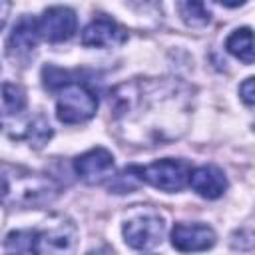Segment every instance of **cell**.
Segmentation results:
<instances>
[{"label": "cell", "mask_w": 255, "mask_h": 255, "mask_svg": "<svg viewBox=\"0 0 255 255\" xmlns=\"http://www.w3.org/2000/svg\"><path fill=\"white\" fill-rule=\"evenodd\" d=\"M110 108L126 139L143 145L179 137L187 129L191 112L187 88L165 78H137L120 84L110 94Z\"/></svg>", "instance_id": "obj_1"}, {"label": "cell", "mask_w": 255, "mask_h": 255, "mask_svg": "<svg viewBox=\"0 0 255 255\" xmlns=\"http://www.w3.org/2000/svg\"><path fill=\"white\" fill-rule=\"evenodd\" d=\"M60 193L56 181L44 173L0 161V203L6 207H44Z\"/></svg>", "instance_id": "obj_2"}, {"label": "cell", "mask_w": 255, "mask_h": 255, "mask_svg": "<svg viewBox=\"0 0 255 255\" xmlns=\"http://www.w3.org/2000/svg\"><path fill=\"white\" fill-rule=\"evenodd\" d=\"M122 233L131 249H151L163 239L165 219L149 205H133L124 217Z\"/></svg>", "instance_id": "obj_3"}, {"label": "cell", "mask_w": 255, "mask_h": 255, "mask_svg": "<svg viewBox=\"0 0 255 255\" xmlns=\"http://www.w3.org/2000/svg\"><path fill=\"white\" fill-rule=\"evenodd\" d=\"M30 126L26 92L16 84H0V131L12 139H26Z\"/></svg>", "instance_id": "obj_4"}, {"label": "cell", "mask_w": 255, "mask_h": 255, "mask_svg": "<svg viewBox=\"0 0 255 255\" xmlns=\"http://www.w3.org/2000/svg\"><path fill=\"white\" fill-rule=\"evenodd\" d=\"M98 96L84 82H68L60 88V96L56 102V116L62 124L74 126L84 124L96 116Z\"/></svg>", "instance_id": "obj_5"}, {"label": "cell", "mask_w": 255, "mask_h": 255, "mask_svg": "<svg viewBox=\"0 0 255 255\" xmlns=\"http://www.w3.org/2000/svg\"><path fill=\"white\" fill-rule=\"evenodd\" d=\"M76 245V225L66 217H54L46 227L32 231L30 251L34 255H74Z\"/></svg>", "instance_id": "obj_6"}, {"label": "cell", "mask_w": 255, "mask_h": 255, "mask_svg": "<svg viewBox=\"0 0 255 255\" xmlns=\"http://www.w3.org/2000/svg\"><path fill=\"white\" fill-rule=\"evenodd\" d=\"M135 171L139 175V181L149 183L155 189L173 193V191H181L187 183H189V173H191V165L185 159H175V157H163L157 159L149 165H135Z\"/></svg>", "instance_id": "obj_7"}, {"label": "cell", "mask_w": 255, "mask_h": 255, "mask_svg": "<svg viewBox=\"0 0 255 255\" xmlns=\"http://www.w3.org/2000/svg\"><path fill=\"white\" fill-rule=\"evenodd\" d=\"M76 175L88 185H100L114 177V155L106 147H92L74 159Z\"/></svg>", "instance_id": "obj_8"}, {"label": "cell", "mask_w": 255, "mask_h": 255, "mask_svg": "<svg viewBox=\"0 0 255 255\" xmlns=\"http://www.w3.org/2000/svg\"><path fill=\"white\" fill-rule=\"evenodd\" d=\"M76 26H78V18L72 8L52 6L44 10V14L38 20V34L52 44H60L76 34Z\"/></svg>", "instance_id": "obj_9"}, {"label": "cell", "mask_w": 255, "mask_h": 255, "mask_svg": "<svg viewBox=\"0 0 255 255\" xmlns=\"http://www.w3.org/2000/svg\"><path fill=\"white\" fill-rule=\"evenodd\" d=\"M215 239V231L205 223H175L171 229V245L183 253L207 251Z\"/></svg>", "instance_id": "obj_10"}, {"label": "cell", "mask_w": 255, "mask_h": 255, "mask_svg": "<svg viewBox=\"0 0 255 255\" xmlns=\"http://www.w3.org/2000/svg\"><path fill=\"white\" fill-rule=\"evenodd\" d=\"M38 40H40L38 20H34L32 16H22L14 24V28H12L10 36H8L6 54L14 62H26L32 56V52L36 50Z\"/></svg>", "instance_id": "obj_11"}, {"label": "cell", "mask_w": 255, "mask_h": 255, "mask_svg": "<svg viewBox=\"0 0 255 255\" xmlns=\"http://www.w3.org/2000/svg\"><path fill=\"white\" fill-rule=\"evenodd\" d=\"M128 40L126 28L112 18H96L82 32V44L88 48H116Z\"/></svg>", "instance_id": "obj_12"}, {"label": "cell", "mask_w": 255, "mask_h": 255, "mask_svg": "<svg viewBox=\"0 0 255 255\" xmlns=\"http://www.w3.org/2000/svg\"><path fill=\"white\" fill-rule=\"evenodd\" d=\"M189 185L203 199H217L227 189V177L217 165L205 163V165H199V167L191 169Z\"/></svg>", "instance_id": "obj_13"}, {"label": "cell", "mask_w": 255, "mask_h": 255, "mask_svg": "<svg viewBox=\"0 0 255 255\" xmlns=\"http://www.w3.org/2000/svg\"><path fill=\"white\" fill-rule=\"evenodd\" d=\"M225 50L241 60L243 64H253V34L251 28H237L225 40Z\"/></svg>", "instance_id": "obj_14"}, {"label": "cell", "mask_w": 255, "mask_h": 255, "mask_svg": "<svg viewBox=\"0 0 255 255\" xmlns=\"http://www.w3.org/2000/svg\"><path fill=\"white\" fill-rule=\"evenodd\" d=\"M177 10L183 22L191 28H201L211 20V12L203 2H179Z\"/></svg>", "instance_id": "obj_15"}, {"label": "cell", "mask_w": 255, "mask_h": 255, "mask_svg": "<svg viewBox=\"0 0 255 255\" xmlns=\"http://www.w3.org/2000/svg\"><path fill=\"white\" fill-rule=\"evenodd\" d=\"M50 135H52V128H50V124L42 118V116H38L36 120H32V126H30V131H28V141H30V145H34V147H42L48 139H50Z\"/></svg>", "instance_id": "obj_16"}, {"label": "cell", "mask_w": 255, "mask_h": 255, "mask_svg": "<svg viewBox=\"0 0 255 255\" xmlns=\"http://www.w3.org/2000/svg\"><path fill=\"white\" fill-rule=\"evenodd\" d=\"M239 96H241V100L245 102L247 108H251V106L255 104V82H253L251 76L245 78L243 84L239 86Z\"/></svg>", "instance_id": "obj_17"}, {"label": "cell", "mask_w": 255, "mask_h": 255, "mask_svg": "<svg viewBox=\"0 0 255 255\" xmlns=\"http://www.w3.org/2000/svg\"><path fill=\"white\" fill-rule=\"evenodd\" d=\"M8 12H10V2L0 0V30L4 28V24L8 20Z\"/></svg>", "instance_id": "obj_18"}, {"label": "cell", "mask_w": 255, "mask_h": 255, "mask_svg": "<svg viewBox=\"0 0 255 255\" xmlns=\"http://www.w3.org/2000/svg\"><path fill=\"white\" fill-rule=\"evenodd\" d=\"M88 255H114V251L110 247H100V249H92Z\"/></svg>", "instance_id": "obj_19"}, {"label": "cell", "mask_w": 255, "mask_h": 255, "mask_svg": "<svg viewBox=\"0 0 255 255\" xmlns=\"http://www.w3.org/2000/svg\"><path fill=\"white\" fill-rule=\"evenodd\" d=\"M14 255H18V253H14Z\"/></svg>", "instance_id": "obj_20"}]
</instances>
